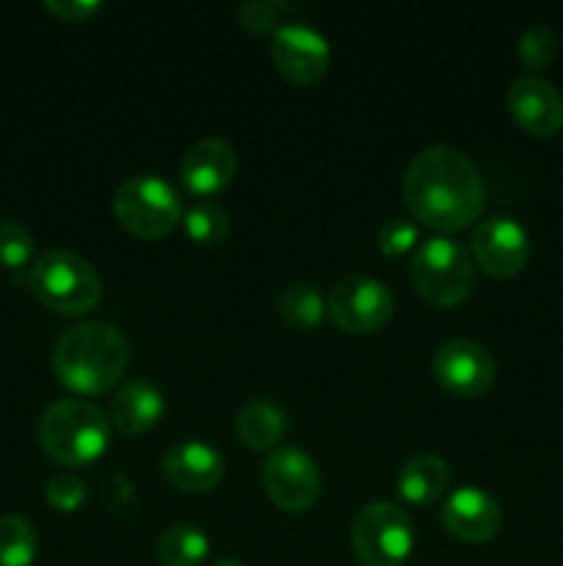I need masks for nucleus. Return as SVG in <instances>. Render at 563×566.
Segmentation results:
<instances>
[{"label": "nucleus", "mask_w": 563, "mask_h": 566, "mask_svg": "<svg viewBox=\"0 0 563 566\" xmlns=\"http://www.w3.org/2000/svg\"><path fill=\"white\" fill-rule=\"evenodd\" d=\"M403 197L423 224L456 232L484 213L486 188L467 153L450 144H436L412 158L403 180Z\"/></svg>", "instance_id": "obj_1"}, {"label": "nucleus", "mask_w": 563, "mask_h": 566, "mask_svg": "<svg viewBox=\"0 0 563 566\" xmlns=\"http://www.w3.org/2000/svg\"><path fill=\"white\" fill-rule=\"evenodd\" d=\"M417 227L406 219H392L381 227L379 249L384 254H403L417 243Z\"/></svg>", "instance_id": "obj_28"}, {"label": "nucleus", "mask_w": 563, "mask_h": 566, "mask_svg": "<svg viewBox=\"0 0 563 566\" xmlns=\"http://www.w3.org/2000/svg\"><path fill=\"white\" fill-rule=\"evenodd\" d=\"M351 542L364 566H403L414 551V523L397 503H368L353 520Z\"/></svg>", "instance_id": "obj_7"}, {"label": "nucleus", "mask_w": 563, "mask_h": 566, "mask_svg": "<svg viewBox=\"0 0 563 566\" xmlns=\"http://www.w3.org/2000/svg\"><path fill=\"white\" fill-rule=\"evenodd\" d=\"M86 484L72 473H59L44 486V497L55 512H77L86 501Z\"/></svg>", "instance_id": "obj_26"}, {"label": "nucleus", "mask_w": 563, "mask_h": 566, "mask_svg": "<svg viewBox=\"0 0 563 566\" xmlns=\"http://www.w3.org/2000/svg\"><path fill=\"white\" fill-rule=\"evenodd\" d=\"M530 254L528 230L511 216H491L480 221L472 232V258L486 274L517 276L524 269Z\"/></svg>", "instance_id": "obj_12"}, {"label": "nucleus", "mask_w": 563, "mask_h": 566, "mask_svg": "<svg viewBox=\"0 0 563 566\" xmlns=\"http://www.w3.org/2000/svg\"><path fill=\"white\" fill-rule=\"evenodd\" d=\"M263 484L270 501L285 512H307L320 495V468L307 451L282 446L263 464Z\"/></svg>", "instance_id": "obj_9"}, {"label": "nucleus", "mask_w": 563, "mask_h": 566, "mask_svg": "<svg viewBox=\"0 0 563 566\" xmlns=\"http://www.w3.org/2000/svg\"><path fill=\"white\" fill-rule=\"evenodd\" d=\"M447 481H450V468L445 459L436 453H417L397 473V492L414 506H428L447 490Z\"/></svg>", "instance_id": "obj_18"}, {"label": "nucleus", "mask_w": 563, "mask_h": 566, "mask_svg": "<svg viewBox=\"0 0 563 566\" xmlns=\"http://www.w3.org/2000/svg\"><path fill=\"white\" fill-rule=\"evenodd\" d=\"M166 412V398L152 381L136 379L130 385L121 387L114 398V415L116 429H121L125 434H144V431L155 429L158 420Z\"/></svg>", "instance_id": "obj_17"}, {"label": "nucleus", "mask_w": 563, "mask_h": 566, "mask_svg": "<svg viewBox=\"0 0 563 566\" xmlns=\"http://www.w3.org/2000/svg\"><path fill=\"white\" fill-rule=\"evenodd\" d=\"M213 566H246V564L237 562V558H221V562H215Z\"/></svg>", "instance_id": "obj_30"}, {"label": "nucleus", "mask_w": 563, "mask_h": 566, "mask_svg": "<svg viewBox=\"0 0 563 566\" xmlns=\"http://www.w3.org/2000/svg\"><path fill=\"white\" fill-rule=\"evenodd\" d=\"M517 53L524 66H530V70H544V66L552 64V59H555L557 53L555 33L546 25H530L528 31L519 36Z\"/></svg>", "instance_id": "obj_25"}, {"label": "nucleus", "mask_w": 563, "mask_h": 566, "mask_svg": "<svg viewBox=\"0 0 563 566\" xmlns=\"http://www.w3.org/2000/svg\"><path fill=\"white\" fill-rule=\"evenodd\" d=\"M412 280L425 302L436 307H456L472 291L475 263L467 249L453 238H428L414 252Z\"/></svg>", "instance_id": "obj_5"}, {"label": "nucleus", "mask_w": 563, "mask_h": 566, "mask_svg": "<svg viewBox=\"0 0 563 566\" xmlns=\"http://www.w3.org/2000/svg\"><path fill=\"white\" fill-rule=\"evenodd\" d=\"M36 241L31 232L17 221H0V265L9 271H20L33 265Z\"/></svg>", "instance_id": "obj_24"}, {"label": "nucleus", "mask_w": 563, "mask_h": 566, "mask_svg": "<svg viewBox=\"0 0 563 566\" xmlns=\"http://www.w3.org/2000/svg\"><path fill=\"white\" fill-rule=\"evenodd\" d=\"M36 553V528L20 514H3L0 517V566H31Z\"/></svg>", "instance_id": "obj_21"}, {"label": "nucleus", "mask_w": 563, "mask_h": 566, "mask_svg": "<svg viewBox=\"0 0 563 566\" xmlns=\"http://www.w3.org/2000/svg\"><path fill=\"white\" fill-rule=\"evenodd\" d=\"M28 285L44 307L61 315H83L103 298V280L86 258L66 249H50L33 260Z\"/></svg>", "instance_id": "obj_4"}, {"label": "nucleus", "mask_w": 563, "mask_h": 566, "mask_svg": "<svg viewBox=\"0 0 563 566\" xmlns=\"http://www.w3.org/2000/svg\"><path fill=\"white\" fill-rule=\"evenodd\" d=\"M235 429L237 437H241L252 451H276V442H279L287 431V415L279 403L265 401V398H254V401L243 403L241 407Z\"/></svg>", "instance_id": "obj_19"}, {"label": "nucleus", "mask_w": 563, "mask_h": 566, "mask_svg": "<svg viewBox=\"0 0 563 566\" xmlns=\"http://www.w3.org/2000/svg\"><path fill=\"white\" fill-rule=\"evenodd\" d=\"M163 473L182 492H208L224 479V457L204 440H182L163 453Z\"/></svg>", "instance_id": "obj_16"}, {"label": "nucleus", "mask_w": 563, "mask_h": 566, "mask_svg": "<svg viewBox=\"0 0 563 566\" xmlns=\"http://www.w3.org/2000/svg\"><path fill=\"white\" fill-rule=\"evenodd\" d=\"M182 227H185L188 238H193L196 243H219L230 232V219H226L224 208L219 202L196 199L182 213Z\"/></svg>", "instance_id": "obj_23"}, {"label": "nucleus", "mask_w": 563, "mask_h": 566, "mask_svg": "<svg viewBox=\"0 0 563 566\" xmlns=\"http://www.w3.org/2000/svg\"><path fill=\"white\" fill-rule=\"evenodd\" d=\"M44 6H47L55 17H61V20L66 22H83L103 9L99 0H47Z\"/></svg>", "instance_id": "obj_29"}, {"label": "nucleus", "mask_w": 563, "mask_h": 566, "mask_svg": "<svg viewBox=\"0 0 563 566\" xmlns=\"http://www.w3.org/2000/svg\"><path fill=\"white\" fill-rule=\"evenodd\" d=\"M431 370H434L436 381L447 392L472 398L489 390L491 381H495L497 365L486 346L467 340V337H453V340L442 343L436 348L434 359H431Z\"/></svg>", "instance_id": "obj_10"}, {"label": "nucleus", "mask_w": 563, "mask_h": 566, "mask_svg": "<svg viewBox=\"0 0 563 566\" xmlns=\"http://www.w3.org/2000/svg\"><path fill=\"white\" fill-rule=\"evenodd\" d=\"M130 363V346L116 326L86 321L59 337L53 348V370L64 387L81 396L110 390Z\"/></svg>", "instance_id": "obj_2"}, {"label": "nucleus", "mask_w": 563, "mask_h": 566, "mask_svg": "<svg viewBox=\"0 0 563 566\" xmlns=\"http://www.w3.org/2000/svg\"><path fill=\"white\" fill-rule=\"evenodd\" d=\"M237 175V155L235 147L224 138H202L193 147H188L185 158H182L180 177L182 186L199 197H210L219 193L235 180Z\"/></svg>", "instance_id": "obj_15"}, {"label": "nucleus", "mask_w": 563, "mask_h": 566, "mask_svg": "<svg viewBox=\"0 0 563 566\" xmlns=\"http://www.w3.org/2000/svg\"><path fill=\"white\" fill-rule=\"evenodd\" d=\"M276 17H279V3L270 0H246L237 6V20L252 33L276 31Z\"/></svg>", "instance_id": "obj_27"}, {"label": "nucleus", "mask_w": 563, "mask_h": 566, "mask_svg": "<svg viewBox=\"0 0 563 566\" xmlns=\"http://www.w3.org/2000/svg\"><path fill=\"white\" fill-rule=\"evenodd\" d=\"M326 310L340 329L364 335L375 332L395 313V296L375 276L353 274L337 282L326 298Z\"/></svg>", "instance_id": "obj_8"}, {"label": "nucleus", "mask_w": 563, "mask_h": 566, "mask_svg": "<svg viewBox=\"0 0 563 566\" xmlns=\"http://www.w3.org/2000/svg\"><path fill=\"white\" fill-rule=\"evenodd\" d=\"M279 310L282 318L296 329H315L326 315V298L315 285L296 282V285L285 287V293L279 296Z\"/></svg>", "instance_id": "obj_22"}, {"label": "nucleus", "mask_w": 563, "mask_h": 566, "mask_svg": "<svg viewBox=\"0 0 563 566\" xmlns=\"http://www.w3.org/2000/svg\"><path fill=\"white\" fill-rule=\"evenodd\" d=\"M276 70L296 83H315L329 72L331 48L329 39L307 22H282L274 31Z\"/></svg>", "instance_id": "obj_11"}, {"label": "nucleus", "mask_w": 563, "mask_h": 566, "mask_svg": "<svg viewBox=\"0 0 563 566\" xmlns=\"http://www.w3.org/2000/svg\"><path fill=\"white\" fill-rule=\"evenodd\" d=\"M442 523L461 542H489L502 528V509L489 492L478 486H458L442 506Z\"/></svg>", "instance_id": "obj_14"}, {"label": "nucleus", "mask_w": 563, "mask_h": 566, "mask_svg": "<svg viewBox=\"0 0 563 566\" xmlns=\"http://www.w3.org/2000/svg\"><path fill=\"white\" fill-rule=\"evenodd\" d=\"M208 553L210 539L199 525H174L158 539V558L163 566H199Z\"/></svg>", "instance_id": "obj_20"}, {"label": "nucleus", "mask_w": 563, "mask_h": 566, "mask_svg": "<svg viewBox=\"0 0 563 566\" xmlns=\"http://www.w3.org/2000/svg\"><path fill=\"white\" fill-rule=\"evenodd\" d=\"M114 213L125 230L138 238H163L182 224V199L171 182L158 175H138L114 193Z\"/></svg>", "instance_id": "obj_6"}, {"label": "nucleus", "mask_w": 563, "mask_h": 566, "mask_svg": "<svg viewBox=\"0 0 563 566\" xmlns=\"http://www.w3.org/2000/svg\"><path fill=\"white\" fill-rule=\"evenodd\" d=\"M39 442L59 464L83 468L108 451L110 423L105 412L83 398H61L39 420Z\"/></svg>", "instance_id": "obj_3"}, {"label": "nucleus", "mask_w": 563, "mask_h": 566, "mask_svg": "<svg viewBox=\"0 0 563 566\" xmlns=\"http://www.w3.org/2000/svg\"><path fill=\"white\" fill-rule=\"evenodd\" d=\"M508 111L530 136H555L563 127V94L539 75H522L511 83Z\"/></svg>", "instance_id": "obj_13"}]
</instances>
